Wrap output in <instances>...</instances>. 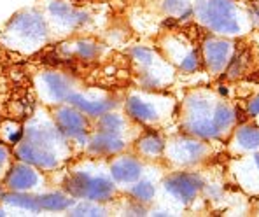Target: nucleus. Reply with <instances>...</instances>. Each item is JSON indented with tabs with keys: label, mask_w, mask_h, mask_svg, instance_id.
Returning a JSON list of instances; mask_svg holds the SVG:
<instances>
[{
	"label": "nucleus",
	"mask_w": 259,
	"mask_h": 217,
	"mask_svg": "<svg viewBox=\"0 0 259 217\" xmlns=\"http://www.w3.org/2000/svg\"><path fill=\"white\" fill-rule=\"evenodd\" d=\"M198 18L212 30L223 35L240 32L238 9L233 0H201L196 6Z\"/></svg>",
	"instance_id": "1"
},
{
	"label": "nucleus",
	"mask_w": 259,
	"mask_h": 217,
	"mask_svg": "<svg viewBox=\"0 0 259 217\" xmlns=\"http://www.w3.org/2000/svg\"><path fill=\"white\" fill-rule=\"evenodd\" d=\"M219 102H212L205 97H193L188 102V119L186 128L200 139H219L215 128V109Z\"/></svg>",
	"instance_id": "2"
},
{
	"label": "nucleus",
	"mask_w": 259,
	"mask_h": 217,
	"mask_svg": "<svg viewBox=\"0 0 259 217\" xmlns=\"http://www.w3.org/2000/svg\"><path fill=\"white\" fill-rule=\"evenodd\" d=\"M201 186H203V181L194 173H177L165 182L166 191H170L175 198L186 203L194 200Z\"/></svg>",
	"instance_id": "3"
},
{
	"label": "nucleus",
	"mask_w": 259,
	"mask_h": 217,
	"mask_svg": "<svg viewBox=\"0 0 259 217\" xmlns=\"http://www.w3.org/2000/svg\"><path fill=\"white\" fill-rule=\"evenodd\" d=\"M205 60H207V65L210 67V70L221 72L224 70V67L228 65L231 58V44L226 40L219 39H208L205 42L203 48Z\"/></svg>",
	"instance_id": "4"
},
{
	"label": "nucleus",
	"mask_w": 259,
	"mask_h": 217,
	"mask_svg": "<svg viewBox=\"0 0 259 217\" xmlns=\"http://www.w3.org/2000/svg\"><path fill=\"white\" fill-rule=\"evenodd\" d=\"M207 152V147L196 140H181L175 142L172 147V158L182 165H191V163L200 161Z\"/></svg>",
	"instance_id": "5"
},
{
	"label": "nucleus",
	"mask_w": 259,
	"mask_h": 217,
	"mask_svg": "<svg viewBox=\"0 0 259 217\" xmlns=\"http://www.w3.org/2000/svg\"><path fill=\"white\" fill-rule=\"evenodd\" d=\"M140 170H142V166H140L139 161H135L132 158H123L117 163H114L112 175L114 179H117L121 182H132L135 179H139Z\"/></svg>",
	"instance_id": "6"
},
{
	"label": "nucleus",
	"mask_w": 259,
	"mask_h": 217,
	"mask_svg": "<svg viewBox=\"0 0 259 217\" xmlns=\"http://www.w3.org/2000/svg\"><path fill=\"white\" fill-rule=\"evenodd\" d=\"M126 110L132 117L139 121H152L156 119V109L154 105H151L149 102H144L140 98H130L126 104Z\"/></svg>",
	"instance_id": "7"
},
{
	"label": "nucleus",
	"mask_w": 259,
	"mask_h": 217,
	"mask_svg": "<svg viewBox=\"0 0 259 217\" xmlns=\"http://www.w3.org/2000/svg\"><path fill=\"white\" fill-rule=\"evenodd\" d=\"M16 30L21 32L25 37L28 39H42L44 37V23L39 18L33 16H25V18H18L16 20Z\"/></svg>",
	"instance_id": "8"
},
{
	"label": "nucleus",
	"mask_w": 259,
	"mask_h": 217,
	"mask_svg": "<svg viewBox=\"0 0 259 217\" xmlns=\"http://www.w3.org/2000/svg\"><path fill=\"white\" fill-rule=\"evenodd\" d=\"M9 186L14 189H28L35 186L37 175L28 168V166H16L13 172L9 173Z\"/></svg>",
	"instance_id": "9"
},
{
	"label": "nucleus",
	"mask_w": 259,
	"mask_h": 217,
	"mask_svg": "<svg viewBox=\"0 0 259 217\" xmlns=\"http://www.w3.org/2000/svg\"><path fill=\"white\" fill-rule=\"evenodd\" d=\"M237 144L242 149L254 151L259 149V128L254 126H242L237 130Z\"/></svg>",
	"instance_id": "10"
},
{
	"label": "nucleus",
	"mask_w": 259,
	"mask_h": 217,
	"mask_svg": "<svg viewBox=\"0 0 259 217\" xmlns=\"http://www.w3.org/2000/svg\"><path fill=\"white\" fill-rule=\"evenodd\" d=\"M60 124H62L63 130H67L72 135H77L84 130V119H82L81 114L77 112H70V110H62L58 116Z\"/></svg>",
	"instance_id": "11"
},
{
	"label": "nucleus",
	"mask_w": 259,
	"mask_h": 217,
	"mask_svg": "<svg viewBox=\"0 0 259 217\" xmlns=\"http://www.w3.org/2000/svg\"><path fill=\"white\" fill-rule=\"evenodd\" d=\"M68 100L74 105H77V107H81L86 114H91V116H98V114L105 112V109H107L105 104H100V102H86L81 97H77V95H72Z\"/></svg>",
	"instance_id": "12"
},
{
	"label": "nucleus",
	"mask_w": 259,
	"mask_h": 217,
	"mask_svg": "<svg viewBox=\"0 0 259 217\" xmlns=\"http://www.w3.org/2000/svg\"><path fill=\"white\" fill-rule=\"evenodd\" d=\"M70 203H72V200H67V198H63L60 195H48L39 200L40 207L49 208V210H62V208H67Z\"/></svg>",
	"instance_id": "13"
},
{
	"label": "nucleus",
	"mask_w": 259,
	"mask_h": 217,
	"mask_svg": "<svg viewBox=\"0 0 259 217\" xmlns=\"http://www.w3.org/2000/svg\"><path fill=\"white\" fill-rule=\"evenodd\" d=\"M163 140L159 139V137H156V135H147V137H144L142 139V142H140V149H142L146 154H149V156H156V154H159V152L163 151Z\"/></svg>",
	"instance_id": "14"
},
{
	"label": "nucleus",
	"mask_w": 259,
	"mask_h": 217,
	"mask_svg": "<svg viewBox=\"0 0 259 217\" xmlns=\"http://www.w3.org/2000/svg\"><path fill=\"white\" fill-rule=\"evenodd\" d=\"M133 196L140 201H149L152 196H154V186L149 184V182H139L135 188L132 189Z\"/></svg>",
	"instance_id": "15"
},
{
	"label": "nucleus",
	"mask_w": 259,
	"mask_h": 217,
	"mask_svg": "<svg viewBox=\"0 0 259 217\" xmlns=\"http://www.w3.org/2000/svg\"><path fill=\"white\" fill-rule=\"evenodd\" d=\"M46 81H48L49 90L56 95V98H62L63 95L67 93V84H65V81L62 77H58V75H48Z\"/></svg>",
	"instance_id": "16"
},
{
	"label": "nucleus",
	"mask_w": 259,
	"mask_h": 217,
	"mask_svg": "<svg viewBox=\"0 0 259 217\" xmlns=\"http://www.w3.org/2000/svg\"><path fill=\"white\" fill-rule=\"evenodd\" d=\"M181 68L184 72H194L198 68V53L196 51H191L181 63Z\"/></svg>",
	"instance_id": "17"
},
{
	"label": "nucleus",
	"mask_w": 259,
	"mask_h": 217,
	"mask_svg": "<svg viewBox=\"0 0 259 217\" xmlns=\"http://www.w3.org/2000/svg\"><path fill=\"white\" fill-rule=\"evenodd\" d=\"M165 4H166V11L168 13H182L184 9H188V4H186V0H165Z\"/></svg>",
	"instance_id": "18"
},
{
	"label": "nucleus",
	"mask_w": 259,
	"mask_h": 217,
	"mask_svg": "<svg viewBox=\"0 0 259 217\" xmlns=\"http://www.w3.org/2000/svg\"><path fill=\"white\" fill-rule=\"evenodd\" d=\"M247 114L252 117L259 116V95H256V97L249 100V104H247Z\"/></svg>",
	"instance_id": "19"
},
{
	"label": "nucleus",
	"mask_w": 259,
	"mask_h": 217,
	"mask_svg": "<svg viewBox=\"0 0 259 217\" xmlns=\"http://www.w3.org/2000/svg\"><path fill=\"white\" fill-rule=\"evenodd\" d=\"M4 159H6V151H4V149H0V163H2Z\"/></svg>",
	"instance_id": "20"
},
{
	"label": "nucleus",
	"mask_w": 259,
	"mask_h": 217,
	"mask_svg": "<svg viewBox=\"0 0 259 217\" xmlns=\"http://www.w3.org/2000/svg\"><path fill=\"white\" fill-rule=\"evenodd\" d=\"M221 88V93L223 95H228V90H226V86H219Z\"/></svg>",
	"instance_id": "21"
},
{
	"label": "nucleus",
	"mask_w": 259,
	"mask_h": 217,
	"mask_svg": "<svg viewBox=\"0 0 259 217\" xmlns=\"http://www.w3.org/2000/svg\"><path fill=\"white\" fill-rule=\"evenodd\" d=\"M254 161H256V165H257V168H259V152L256 156H254Z\"/></svg>",
	"instance_id": "22"
}]
</instances>
